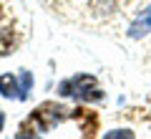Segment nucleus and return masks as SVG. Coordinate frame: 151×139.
<instances>
[{"mask_svg":"<svg viewBox=\"0 0 151 139\" xmlns=\"http://www.w3.org/2000/svg\"><path fill=\"white\" fill-rule=\"evenodd\" d=\"M0 94L5 99H20V81L15 74H3L0 76Z\"/></svg>","mask_w":151,"mask_h":139,"instance_id":"obj_4","label":"nucleus"},{"mask_svg":"<svg viewBox=\"0 0 151 139\" xmlns=\"http://www.w3.org/2000/svg\"><path fill=\"white\" fill-rule=\"evenodd\" d=\"M70 116V109H65L63 104L58 101H43L40 106H35L30 111V116H28V127L35 129V132H53L55 127H58L60 122H65V119Z\"/></svg>","mask_w":151,"mask_h":139,"instance_id":"obj_2","label":"nucleus"},{"mask_svg":"<svg viewBox=\"0 0 151 139\" xmlns=\"http://www.w3.org/2000/svg\"><path fill=\"white\" fill-rule=\"evenodd\" d=\"M146 36H151V3L131 20V25H129V38L139 41V38H146Z\"/></svg>","mask_w":151,"mask_h":139,"instance_id":"obj_3","label":"nucleus"},{"mask_svg":"<svg viewBox=\"0 0 151 139\" xmlns=\"http://www.w3.org/2000/svg\"><path fill=\"white\" fill-rule=\"evenodd\" d=\"M58 94L60 96H73L78 101H98V99H103V89L98 86L96 76H91V74H76L73 79L60 81Z\"/></svg>","mask_w":151,"mask_h":139,"instance_id":"obj_1","label":"nucleus"},{"mask_svg":"<svg viewBox=\"0 0 151 139\" xmlns=\"http://www.w3.org/2000/svg\"><path fill=\"white\" fill-rule=\"evenodd\" d=\"M18 81H20V101H25L28 94H30V89H33V74L30 71H20Z\"/></svg>","mask_w":151,"mask_h":139,"instance_id":"obj_6","label":"nucleus"},{"mask_svg":"<svg viewBox=\"0 0 151 139\" xmlns=\"http://www.w3.org/2000/svg\"><path fill=\"white\" fill-rule=\"evenodd\" d=\"M101 139H136V134L129 127H116V129H108Z\"/></svg>","mask_w":151,"mask_h":139,"instance_id":"obj_5","label":"nucleus"},{"mask_svg":"<svg viewBox=\"0 0 151 139\" xmlns=\"http://www.w3.org/2000/svg\"><path fill=\"white\" fill-rule=\"evenodd\" d=\"M3 127H5V114L0 111V132H3Z\"/></svg>","mask_w":151,"mask_h":139,"instance_id":"obj_8","label":"nucleus"},{"mask_svg":"<svg viewBox=\"0 0 151 139\" xmlns=\"http://www.w3.org/2000/svg\"><path fill=\"white\" fill-rule=\"evenodd\" d=\"M15 139H40V137L35 134V129H30V127L25 124V127H23L20 132H18V137H15Z\"/></svg>","mask_w":151,"mask_h":139,"instance_id":"obj_7","label":"nucleus"}]
</instances>
